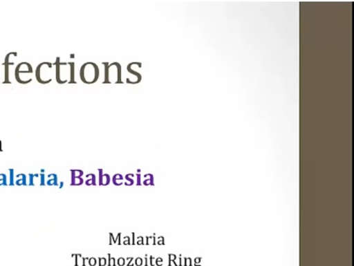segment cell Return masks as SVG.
I'll list each match as a JSON object with an SVG mask.
<instances>
[{"label": "cell", "mask_w": 354, "mask_h": 266, "mask_svg": "<svg viewBox=\"0 0 354 266\" xmlns=\"http://www.w3.org/2000/svg\"><path fill=\"white\" fill-rule=\"evenodd\" d=\"M10 54H8L7 56H6V59H5V62H4V64H5V81L3 82V84H6V83H8V84H10V82H9V66H13L15 64L14 62H9L10 61Z\"/></svg>", "instance_id": "obj_3"}, {"label": "cell", "mask_w": 354, "mask_h": 266, "mask_svg": "<svg viewBox=\"0 0 354 266\" xmlns=\"http://www.w3.org/2000/svg\"><path fill=\"white\" fill-rule=\"evenodd\" d=\"M80 77H81V80L85 84H91L95 83L98 81L100 77L98 66L93 64V62H87L81 68Z\"/></svg>", "instance_id": "obj_1"}, {"label": "cell", "mask_w": 354, "mask_h": 266, "mask_svg": "<svg viewBox=\"0 0 354 266\" xmlns=\"http://www.w3.org/2000/svg\"><path fill=\"white\" fill-rule=\"evenodd\" d=\"M105 66V81L104 84H111V79L115 77L116 84H122V67L116 62L115 69L113 72L111 65L108 66L107 62H104Z\"/></svg>", "instance_id": "obj_2"}, {"label": "cell", "mask_w": 354, "mask_h": 266, "mask_svg": "<svg viewBox=\"0 0 354 266\" xmlns=\"http://www.w3.org/2000/svg\"><path fill=\"white\" fill-rule=\"evenodd\" d=\"M128 70L130 73H132V75L136 76L137 79H138L140 82H141L142 76H141V75H140L139 73H137L133 70H131L129 67H128Z\"/></svg>", "instance_id": "obj_4"}]
</instances>
